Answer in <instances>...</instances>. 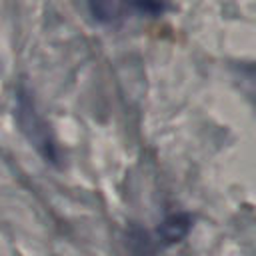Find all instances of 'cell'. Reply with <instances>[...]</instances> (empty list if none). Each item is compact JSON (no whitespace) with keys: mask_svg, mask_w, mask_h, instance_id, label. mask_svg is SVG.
<instances>
[{"mask_svg":"<svg viewBox=\"0 0 256 256\" xmlns=\"http://www.w3.org/2000/svg\"><path fill=\"white\" fill-rule=\"evenodd\" d=\"M118 8L124 12H138L146 16H160L168 10V0H116Z\"/></svg>","mask_w":256,"mask_h":256,"instance_id":"3","label":"cell"},{"mask_svg":"<svg viewBox=\"0 0 256 256\" xmlns=\"http://www.w3.org/2000/svg\"><path fill=\"white\" fill-rule=\"evenodd\" d=\"M88 6L94 20L100 24H112L122 18V12L116 0H88Z\"/></svg>","mask_w":256,"mask_h":256,"instance_id":"4","label":"cell"},{"mask_svg":"<svg viewBox=\"0 0 256 256\" xmlns=\"http://www.w3.org/2000/svg\"><path fill=\"white\" fill-rule=\"evenodd\" d=\"M236 82L246 98L256 108V62H248L236 68Z\"/></svg>","mask_w":256,"mask_h":256,"instance_id":"5","label":"cell"},{"mask_svg":"<svg viewBox=\"0 0 256 256\" xmlns=\"http://www.w3.org/2000/svg\"><path fill=\"white\" fill-rule=\"evenodd\" d=\"M190 226H192V220L188 214H172L156 228V236L160 244H174L188 234Z\"/></svg>","mask_w":256,"mask_h":256,"instance_id":"2","label":"cell"},{"mask_svg":"<svg viewBox=\"0 0 256 256\" xmlns=\"http://www.w3.org/2000/svg\"><path fill=\"white\" fill-rule=\"evenodd\" d=\"M16 116H18V124L22 128V132L36 146V150L44 158H48L52 162H58V152H56V144H54L52 132H50L48 124L42 120V116L38 114V110L34 106V100L30 98V94L26 90L18 92Z\"/></svg>","mask_w":256,"mask_h":256,"instance_id":"1","label":"cell"}]
</instances>
